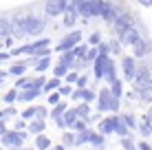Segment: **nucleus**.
<instances>
[{"instance_id":"49","label":"nucleus","mask_w":152,"mask_h":150,"mask_svg":"<svg viewBox=\"0 0 152 150\" xmlns=\"http://www.w3.org/2000/svg\"><path fill=\"white\" fill-rule=\"evenodd\" d=\"M60 93H62V95H71L73 89H71V86H60Z\"/></svg>"},{"instance_id":"27","label":"nucleus","mask_w":152,"mask_h":150,"mask_svg":"<svg viewBox=\"0 0 152 150\" xmlns=\"http://www.w3.org/2000/svg\"><path fill=\"white\" fill-rule=\"evenodd\" d=\"M69 64H64V62H57V66H53V75L55 77H66V73H69Z\"/></svg>"},{"instance_id":"43","label":"nucleus","mask_w":152,"mask_h":150,"mask_svg":"<svg viewBox=\"0 0 152 150\" xmlns=\"http://www.w3.org/2000/svg\"><path fill=\"white\" fill-rule=\"evenodd\" d=\"M75 84H77V89H86V84H88V77H86V75L77 77V82H75Z\"/></svg>"},{"instance_id":"16","label":"nucleus","mask_w":152,"mask_h":150,"mask_svg":"<svg viewBox=\"0 0 152 150\" xmlns=\"http://www.w3.org/2000/svg\"><path fill=\"white\" fill-rule=\"evenodd\" d=\"M51 66V55H42V58H33V69L38 73H44L46 69Z\"/></svg>"},{"instance_id":"54","label":"nucleus","mask_w":152,"mask_h":150,"mask_svg":"<svg viewBox=\"0 0 152 150\" xmlns=\"http://www.w3.org/2000/svg\"><path fill=\"white\" fill-rule=\"evenodd\" d=\"M148 119L152 121V108H150V110H148Z\"/></svg>"},{"instance_id":"51","label":"nucleus","mask_w":152,"mask_h":150,"mask_svg":"<svg viewBox=\"0 0 152 150\" xmlns=\"http://www.w3.org/2000/svg\"><path fill=\"white\" fill-rule=\"evenodd\" d=\"M137 150H152V148H150V143H145V141H141V143H139V146H137Z\"/></svg>"},{"instance_id":"52","label":"nucleus","mask_w":152,"mask_h":150,"mask_svg":"<svg viewBox=\"0 0 152 150\" xmlns=\"http://www.w3.org/2000/svg\"><path fill=\"white\" fill-rule=\"evenodd\" d=\"M141 4H143V7H152V0H139Z\"/></svg>"},{"instance_id":"15","label":"nucleus","mask_w":152,"mask_h":150,"mask_svg":"<svg viewBox=\"0 0 152 150\" xmlns=\"http://www.w3.org/2000/svg\"><path fill=\"white\" fill-rule=\"evenodd\" d=\"M40 93H42V89H24L18 93V102H33L40 97Z\"/></svg>"},{"instance_id":"2","label":"nucleus","mask_w":152,"mask_h":150,"mask_svg":"<svg viewBox=\"0 0 152 150\" xmlns=\"http://www.w3.org/2000/svg\"><path fill=\"white\" fill-rule=\"evenodd\" d=\"M71 7L77 9V13L84 18H93V15L102 13V0H71Z\"/></svg>"},{"instance_id":"4","label":"nucleus","mask_w":152,"mask_h":150,"mask_svg":"<svg viewBox=\"0 0 152 150\" xmlns=\"http://www.w3.org/2000/svg\"><path fill=\"white\" fill-rule=\"evenodd\" d=\"M24 139H27V132L24 130H4V132H0V141H2V146H7V148H22V143H24Z\"/></svg>"},{"instance_id":"11","label":"nucleus","mask_w":152,"mask_h":150,"mask_svg":"<svg viewBox=\"0 0 152 150\" xmlns=\"http://www.w3.org/2000/svg\"><path fill=\"white\" fill-rule=\"evenodd\" d=\"M139 40H141V31L134 27V24H132L130 29H126L124 33L119 35V42H121V44H128V46H134V42H139Z\"/></svg>"},{"instance_id":"44","label":"nucleus","mask_w":152,"mask_h":150,"mask_svg":"<svg viewBox=\"0 0 152 150\" xmlns=\"http://www.w3.org/2000/svg\"><path fill=\"white\" fill-rule=\"evenodd\" d=\"M46 115H49V108H46V106H38V115H35V117H40V119H44Z\"/></svg>"},{"instance_id":"26","label":"nucleus","mask_w":152,"mask_h":150,"mask_svg":"<svg viewBox=\"0 0 152 150\" xmlns=\"http://www.w3.org/2000/svg\"><path fill=\"white\" fill-rule=\"evenodd\" d=\"M35 148H38V150H49L51 148L49 137H44L42 132H40V135H35Z\"/></svg>"},{"instance_id":"36","label":"nucleus","mask_w":152,"mask_h":150,"mask_svg":"<svg viewBox=\"0 0 152 150\" xmlns=\"http://www.w3.org/2000/svg\"><path fill=\"white\" fill-rule=\"evenodd\" d=\"M91 143L93 146H102L104 143V132H93L91 135Z\"/></svg>"},{"instance_id":"13","label":"nucleus","mask_w":152,"mask_h":150,"mask_svg":"<svg viewBox=\"0 0 152 150\" xmlns=\"http://www.w3.org/2000/svg\"><path fill=\"white\" fill-rule=\"evenodd\" d=\"M117 115L113 117H106V119H99V132H104V135H110V132H115V128H117Z\"/></svg>"},{"instance_id":"10","label":"nucleus","mask_w":152,"mask_h":150,"mask_svg":"<svg viewBox=\"0 0 152 150\" xmlns=\"http://www.w3.org/2000/svg\"><path fill=\"white\" fill-rule=\"evenodd\" d=\"M137 69H139V64L134 62V58H130V55H124V58H121V71H124L126 80H134Z\"/></svg>"},{"instance_id":"39","label":"nucleus","mask_w":152,"mask_h":150,"mask_svg":"<svg viewBox=\"0 0 152 150\" xmlns=\"http://www.w3.org/2000/svg\"><path fill=\"white\" fill-rule=\"evenodd\" d=\"M86 121H88V119H82V117H80V119L75 121V126H73V130H75V132H82V130H86Z\"/></svg>"},{"instance_id":"38","label":"nucleus","mask_w":152,"mask_h":150,"mask_svg":"<svg viewBox=\"0 0 152 150\" xmlns=\"http://www.w3.org/2000/svg\"><path fill=\"white\" fill-rule=\"evenodd\" d=\"M57 102H62V93H60V89H57V91H53V93H51V95H49V104H57Z\"/></svg>"},{"instance_id":"32","label":"nucleus","mask_w":152,"mask_h":150,"mask_svg":"<svg viewBox=\"0 0 152 150\" xmlns=\"http://www.w3.org/2000/svg\"><path fill=\"white\" fill-rule=\"evenodd\" d=\"M137 93H139L141 102H152V86H145V89H141Z\"/></svg>"},{"instance_id":"17","label":"nucleus","mask_w":152,"mask_h":150,"mask_svg":"<svg viewBox=\"0 0 152 150\" xmlns=\"http://www.w3.org/2000/svg\"><path fill=\"white\" fill-rule=\"evenodd\" d=\"M27 66H29V62H24V60H18V62H13V66H9V75H15V77L24 75Z\"/></svg>"},{"instance_id":"40","label":"nucleus","mask_w":152,"mask_h":150,"mask_svg":"<svg viewBox=\"0 0 152 150\" xmlns=\"http://www.w3.org/2000/svg\"><path fill=\"white\" fill-rule=\"evenodd\" d=\"M97 55H99V49H95V46H93V49H88L86 60H88V62H95V60H97Z\"/></svg>"},{"instance_id":"47","label":"nucleus","mask_w":152,"mask_h":150,"mask_svg":"<svg viewBox=\"0 0 152 150\" xmlns=\"http://www.w3.org/2000/svg\"><path fill=\"white\" fill-rule=\"evenodd\" d=\"M13 128H15V130H24V128H27V124H24V119H18Z\"/></svg>"},{"instance_id":"1","label":"nucleus","mask_w":152,"mask_h":150,"mask_svg":"<svg viewBox=\"0 0 152 150\" xmlns=\"http://www.w3.org/2000/svg\"><path fill=\"white\" fill-rule=\"evenodd\" d=\"M13 24V33L15 38H22V35H40V31L44 29V20L38 18V15H15L11 18Z\"/></svg>"},{"instance_id":"21","label":"nucleus","mask_w":152,"mask_h":150,"mask_svg":"<svg viewBox=\"0 0 152 150\" xmlns=\"http://www.w3.org/2000/svg\"><path fill=\"white\" fill-rule=\"evenodd\" d=\"M75 110H77V115H80L82 119L91 121V104H88V102H82L80 106H75Z\"/></svg>"},{"instance_id":"12","label":"nucleus","mask_w":152,"mask_h":150,"mask_svg":"<svg viewBox=\"0 0 152 150\" xmlns=\"http://www.w3.org/2000/svg\"><path fill=\"white\" fill-rule=\"evenodd\" d=\"M71 97H73V102H88L91 104L97 95H95V91H88V89H75L71 93Z\"/></svg>"},{"instance_id":"46","label":"nucleus","mask_w":152,"mask_h":150,"mask_svg":"<svg viewBox=\"0 0 152 150\" xmlns=\"http://www.w3.org/2000/svg\"><path fill=\"white\" fill-rule=\"evenodd\" d=\"M66 82H69V84L71 82H77V73L75 71H69V73H66Z\"/></svg>"},{"instance_id":"18","label":"nucleus","mask_w":152,"mask_h":150,"mask_svg":"<svg viewBox=\"0 0 152 150\" xmlns=\"http://www.w3.org/2000/svg\"><path fill=\"white\" fill-rule=\"evenodd\" d=\"M77 15H80V13H77V9L69 4V7H66V11H64V24H66V27H73V24H75V20H77Z\"/></svg>"},{"instance_id":"45","label":"nucleus","mask_w":152,"mask_h":150,"mask_svg":"<svg viewBox=\"0 0 152 150\" xmlns=\"http://www.w3.org/2000/svg\"><path fill=\"white\" fill-rule=\"evenodd\" d=\"M88 42H91V46H93V44H99V42H102V35H99V33H93L91 38H88Z\"/></svg>"},{"instance_id":"33","label":"nucleus","mask_w":152,"mask_h":150,"mask_svg":"<svg viewBox=\"0 0 152 150\" xmlns=\"http://www.w3.org/2000/svg\"><path fill=\"white\" fill-rule=\"evenodd\" d=\"M38 115V106H29L27 110H22V119H35Z\"/></svg>"},{"instance_id":"53","label":"nucleus","mask_w":152,"mask_h":150,"mask_svg":"<svg viewBox=\"0 0 152 150\" xmlns=\"http://www.w3.org/2000/svg\"><path fill=\"white\" fill-rule=\"evenodd\" d=\"M2 119H7V113H4V110H0V121H2Z\"/></svg>"},{"instance_id":"22","label":"nucleus","mask_w":152,"mask_h":150,"mask_svg":"<svg viewBox=\"0 0 152 150\" xmlns=\"http://www.w3.org/2000/svg\"><path fill=\"white\" fill-rule=\"evenodd\" d=\"M115 132H117V135H121V137L130 135V126L126 124L124 117H119V119H117V128H115Z\"/></svg>"},{"instance_id":"37","label":"nucleus","mask_w":152,"mask_h":150,"mask_svg":"<svg viewBox=\"0 0 152 150\" xmlns=\"http://www.w3.org/2000/svg\"><path fill=\"white\" fill-rule=\"evenodd\" d=\"M110 91H113V95H115V97H121V82L115 80L113 84H110Z\"/></svg>"},{"instance_id":"5","label":"nucleus","mask_w":152,"mask_h":150,"mask_svg":"<svg viewBox=\"0 0 152 150\" xmlns=\"http://www.w3.org/2000/svg\"><path fill=\"white\" fill-rule=\"evenodd\" d=\"M82 42V33L80 31H71L69 35H64V38L57 42V53H64V51H69V49H73V46H77Z\"/></svg>"},{"instance_id":"42","label":"nucleus","mask_w":152,"mask_h":150,"mask_svg":"<svg viewBox=\"0 0 152 150\" xmlns=\"http://www.w3.org/2000/svg\"><path fill=\"white\" fill-rule=\"evenodd\" d=\"M121 117L126 119V124H128L130 128H134V126H137V119H134V115H121Z\"/></svg>"},{"instance_id":"24","label":"nucleus","mask_w":152,"mask_h":150,"mask_svg":"<svg viewBox=\"0 0 152 150\" xmlns=\"http://www.w3.org/2000/svg\"><path fill=\"white\" fill-rule=\"evenodd\" d=\"M139 132H141V137H150V132H152V121L148 119V115H145L143 121L139 124Z\"/></svg>"},{"instance_id":"9","label":"nucleus","mask_w":152,"mask_h":150,"mask_svg":"<svg viewBox=\"0 0 152 150\" xmlns=\"http://www.w3.org/2000/svg\"><path fill=\"white\" fill-rule=\"evenodd\" d=\"M69 7V0H46L44 2V13L55 18V15H62Z\"/></svg>"},{"instance_id":"8","label":"nucleus","mask_w":152,"mask_h":150,"mask_svg":"<svg viewBox=\"0 0 152 150\" xmlns=\"http://www.w3.org/2000/svg\"><path fill=\"white\" fill-rule=\"evenodd\" d=\"M110 64H113L110 55H104V53L97 55V60L93 62V73H95L97 80H104V75H106V71H108V66H110Z\"/></svg>"},{"instance_id":"28","label":"nucleus","mask_w":152,"mask_h":150,"mask_svg":"<svg viewBox=\"0 0 152 150\" xmlns=\"http://www.w3.org/2000/svg\"><path fill=\"white\" fill-rule=\"evenodd\" d=\"M91 135H93V130H82V132H77V139H75V146H82V143H86V141H91Z\"/></svg>"},{"instance_id":"30","label":"nucleus","mask_w":152,"mask_h":150,"mask_svg":"<svg viewBox=\"0 0 152 150\" xmlns=\"http://www.w3.org/2000/svg\"><path fill=\"white\" fill-rule=\"evenodd\" d=\"M104 80H106L108 84H113V82L117 80V66H115V62L108 66V71H106V75H104Z\"/></svg>"},{"instance_id":"19","label":"nucleus","mask_w":152,"mask_h":150,"mask_svg":"<svg viewBox=\"0 0 152 150\" xmlns=\"http://www.w3.org/2000/svg\"><path fill=\"white\" fill-rule=\"evenodd\" d=\"M77 119H80V115H77V110H75V108H66V110H64V121H66V128H73Z\"/></svg>"},{"instance_id":"55","label":"nucleus","mask_w":152,"mask_h":150,"mask_svg":"<svg viewBox=\"0 0 152 150\" xmlns=\"http://www.w3.org/2000/svg\"><path fill=\"white\" fill-rule=\"evenodd\" d=\"M0 49H4V40H0Z\"/></svg>"},{"instance_id":"34","label":"nucleus","mask_w":152,"mask_h":150,"mask_svg":"<svg viewBox=\"0 0 152 150\" xmlns=\"http://www.w3.org/2000/svg\"><path fill=\"white\" fill-rule=\"evenodd\" d=\"M121 146H124L126 150H137V146H134V141H132V137H130V135L121 137Z\"/></svg>"},{"instance_id":"3","label":"nucleus","mask_w":152,"mask_h":150,"mask_svg":"<svg viewBox=\"0 0 152 150\" xmlns=\"http://www.w3.org/2000/svg\"><path fill=\"white\" fill-rule=\"evenodd\" d=\"M97 108L102 113H117L119 110V97H115L110 89H102L97 95Z\"/></svg>"},{"instance_id":"31","label":"nucleus","mask_w":152,"mask_h":150,"mask_svg":"<svg viewBox=\"0 0 152 150\" xmlns=\"http://www.w3.org/2000/svg\"><path fill=\"white\" fill-rule=\"evenodd\" d=\"M18 89H11V91H7L4 93V104H15L18 102Z\"/></svg>"},{"instance_id":"14","label":"nucleus","mask_w":152,"mask_h":150,"mask_svg":"<svg viewBox=\"0 0 152 150\" xmlns=\"http://www.w3.org/2000/svg\"><path fill=\"white\" fill-rule=\"evenodd\" d=\"M148 53H152V42L150 40L141 38L139 42H134V55H137V58H143V55H148Z\"/></svg>"},{"instance_id":"35","label":"nucleus","mask_w":152,"mask_h":150,"mask_svg":"<svg viewBox=\"0 0 152 150\" xmlns=\"http://www.w3.org/2000/svg\"><path fill=\"white\" fill-rule=\"evenodd\" d=\"M62 143H64V146H75V135H73V132H64V135H62Z\"/></svg>"},{"instance_id":"29","label":"nucleus","mask_w":152,"mask_h":150,"mask_svg":"<svg viewBox=\"0 0 152 150\" xmlns=\"http://www.w3.org/2000/svg\"><path fill=\"white\" fill-rule=\"evenodd\" d=\"M66 108H69V104H66V102H57V104L53 106V110H51V119H53V117H57V115H64Z\"/></svg>"},{"instance_id":"23","label":"nucleus","mask_w":152,"mask_h":150,"mask_svg":"<svg viewBox=\"0 0 152 150\" xmlns=\"http://www.w3.org/2000/svg\"><path fill=\"white\" fill-rule=\"evenodd\" d=\"M60 80H62V77H55V75H53V80H49V82H46L42 91H44V93H53V91H57V89L62 86V82H60Z\"/></svg>"},{"instance_id":"25","label":"nucleus","mask_w":152,"mask_h":150,"mask_svg":"<svg viewBox=\"0 0 152 150\" xmlns=\"http://www.w3.org/2000/svg\"><path fill=\"white\" fill-rule=\"evenodd\" d=\"M119 13H121V11H119V9H117V7H115V4H113V7H110V9H108V11H106V13H102V18H104V20H106V22H108V24H113V22H115V20H117V15H119Z\"/></svg>"},{"instance_id":"56","label":"nucleus","mask_w":152,"mask_h":150,"mask_svg":"<svg viewBox=\"0 0 152 150\" xmlns=\"http://www.w3.org/2000/svg\"><path fill=\"white\" fill-rule=\"evenodd\" d=\"M22 150H38V148H22Z\"/></svg>"},{"instance_id":"7","label":"nucleus","mask_w":152,"mask_h":150,"mask_svg":"<svg viewBox=\"0 0 152 150\" xmlns=\"http://www.w3.org/2000/svg\"><path fill=\"white\" fill-rule=\"evenodd\" d=\"M134 89L141 91L145 86H152V73H150V66H139L137 69V75H134Z\"/></svg>"},{"instance_id":"41","label":"nucleus","mask_w":152,"mask_h":150,"mask_svg":"<svg viewBox=\"0 0 152 150\" xmlns=\"http://www.w3.org/2000/svg\"><path fill=\"white\" fill-rule=\"evenodd\" d=\"M97 49H99V53H104V55H108V53H110V44H108V42H99Z\"/></svg>"},{"instance_id":"50","label":"nucleus","mask_w":152,"mask_h":150,"mask_svg":"<svg viewBox=\"0 0 152 150\" xmlns=\"http://www.w3.org/2000/svg\"><path fill=\"white\" fill-rule=\"evenodd\" d=\"M110 51H113V53H119V51H121V49H119V42H110Z\"/></svg>"},{"instance_id":"48","label":"nucleus","mask_w":152,"mask_h":150,"mask_svg":"<svg viewBox=\"0 0 152 150\" xmlns=\"http://www.w3.org/2000/svg\"><path fill=\"white\" fill-rule=\"evenodd\" d=\"M9 58H11V51H9V53L7 51H0V62H7Z\"/></svg>"},{"instance_id":"20","label":"nucleus","mask_w":152,"mask_h":150,"mask_svg":"<svg viewBox=\"0 0 152 150\" xmlns=\"http://www.w3.org/2000/svg\"><path fill=\"white\" fill-rule=\"evenodd\" d=\"M29 132H31V135H40V132H44V119H40V117L31 119V124H29Z\"/></svg>"},{"instance_id":"6","label":"nucleus","mask_w":152,"mask_h":150,"mask_svg":"<svg viewBox=\"0 0 152 150\" xmlns=\"http://www.w3.org/2000/svg\"><path fill=\"white\" fill-rule=\"evenodd\" d=\"M132 24H134L132 13H130V11H121V13L117 15V20L113 22V29H115V33H117V35H121L124 31H126V29H130Z\"/></svg>"}]
</instances>
